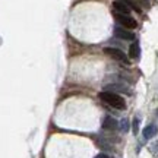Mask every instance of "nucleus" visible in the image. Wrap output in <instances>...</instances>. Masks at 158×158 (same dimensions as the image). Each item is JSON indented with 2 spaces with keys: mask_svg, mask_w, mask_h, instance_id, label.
I'll return each instance as SVG.
<instances>
[{
  "mask_svg": "<svg viewBox=\"0 0 158 158\" xmlns=\"http://www.w3.org/2000/svg\"><path fill=\"white\" fill-rule=\"evenodd\" d=\"M98 97L101 98L104 102H107L108 106L117 108V110H124L126 108V102L122 97L116 94V92H108V91H102L98 94Z\"/></svg>",
  "mask_w": 158,
  "mask_h": 158,
  "instance_id": "f257e3e1",
  "label": "nucleus"
},
{
  "mask_svg": "<svg viewBox=\"0 0 158 158\" xmlns=\"http://www.w3.org/2000/svg\"><path fill=\"white\" fill-rule=\"evenodd\" d=\"M114 18H116V21L126 29H133L138 27V22H136L133 18H130L129 15H122V13H116V12H114Z\"/></svg>",
  "mask_w": 158,
  "mask_h": 158,
  "instance_id": "f03ea898",
  "label": "nucleus"
},
{
  "mask_svg": "<svg viewBox=\"0 0 158 158\" xmlns=\"http://www.w3.org/2000/svg\"><path fill=\"white\" fill-rule=\"evenodd\" d=\"M104 53L107 54V56L113 57V59H116V60H118V62H123V63H129V60H127V57H126V54H124L122 50H118V48H114V47H106L104 48Z\"/></svg>",
  "mask_w": 158,
  "mask_h": 158,
  "instance_id": "7ed1b4c3",
  "label": "nucleus"
},
{
  "mask_svg": "<svg viewBox=\"0 0 158 158\" xmlns=\"http://www.w3.org/2000/svg\"><path fill=\"white\" fill-rule=\"evenodd\" d=\"M114 35L118 37V38L122 40H126V41H132V40H135V34L133 32H130L129 29L126 28H114Z\"/></svg>",
  "mask_w": 158,
  "mask_h": 158,
  "instance_id": "20e7f679",
  "label": "nucleus"
},
{
  "mask_svg": "<svg viewBox=\"0 0 158 158\" xmlns=\"http://www.w3.org/2000/svg\"><path fill=\"white\" fill-rule=\"evenodd\" d=\"M113 9L116 10V13H122V15H129L130 13V6L126 5L124 2L116 0L113 3Z\"/></svg>",
  "mask_w": 158,
  "mask_h": 158,
  "instance_id": "39448f33",
  "label": "nucleus"
},
{
  "mask_svg": "<svg viewBox=\"0 0 158 158\" xmlns=\"http://www.w3.org/2000/svg\"><path fill=\"white\" fill-rule=\"evenodd\" d=\"M117 126H118L117 120L110 117V116H107V117L104 118V122H102V129H106V130H116Z\"/></svg>",
  "mask_w": 158,
  "mask_h": 158,
  "instance_id": "423d86ee",
  "label": "nucleus"
},
{
  "mask_svg": "<svg viewBox=\"0 0 158 158\" xmlns=\"http://www.w3.org/2000/svg\"><path fill=\"white\" fill-rule=\"evenodd\" d=\"M143 138L145 139H151V138H154V136L158 133V127L155 126V124H149V126H147L145 129H143Z\"/></svg>",
  "mask_w": 158,
  "mask_h": 158,
  "instance_id": "0eeeda50",
  "label": "nucleus"
},
{
  "mask_svg": "<svg viewBox=\"0 0 158 158\" xmlns=\"http://www.w3.org/2000/svg\"><path fill=\"white\" fill-rule=\"evenodd\" d=\"M104 91H108V92H111V91H117V92H124V94H129L127 86H124V85H117V84L106 85V86H104Z\"/></svg>",
  "mask_w": 158,
  "mask_h": 158,
  "instance_id": "6e6552de",
  "label": "nucleus"
},
{
  "mask_svg": "<svg viewBox=\"0 0 158 158\" xmlns=\"http://www.w3.org/2000/svg\"><path fill=\"white\" fill-rule=\"evenodd\" d=\"M139 53H141V48H139V43L135 41L133 44H130L129 47V56L130 59H138L139 57Z\"/></svg>",
  "mask_w": 158,
  "mask_h": 158,
  "instance_id": "1a4fd4ad",
  "label": "nucleus"
},
{
  "mask_svg": "<svg viewBox=\"0 0 158 158\" xmlns=\"http://www.w3.org/2000/svg\"><path fill=\"white\" fill-rule=\"evenodd\" d=\"M118 127H120V130H122L123 133H126V132L129 130V120H127V118H122V122L118 123Z\"/></svg>",
  "mask_w": 158,
  "mask_h": 158,
  "instance_id": "9d476101",
  "label": "nucleus"
},
{
  "mask_svg": "<svg viewBox=\"0 0 158 158\" xmlns=\"http://www.w3.org/2000/svg\"><path fill=\"white\" fill-rule=\"evenodd\" d=\"M120 2H124L126 5H129V6H130V9H133V10H136V12H141V9L138 7V5H136L135 2H132V0H120Z\"/></svg>",
  "mask_w": 158,
  "mask_h": 158,
  "instance_id": "9b49d317",
  "label": "nucleus"
},
{
  "mask_svg": "<svg viewBox=\"0 0 158 158\" xmlns=\"http://www.w3.org/2000/svg\"><path fill=\"white\" fill-rule=\"evenodd\" d=\"M132 127H133V135H138V132H139V120H138V117L133 118V124H132Z\"/></svg>",
  "mask_w": 158,
  "mask_h": 158,
  "instance_id": "f8f14e48",
  "label": "nucleus"
},
{
  "mask_svg": "<svg viewBox=\"0 0 158 158\" xmlns=\"http://www.w3.org/2000/svg\"><path fill=\"white\" fill-rule=\"evenodd\" d=\"M151 151H152L154 154H157V152H158V142H155L154 145H151Z\"/></svg>",
  "mask_w": 158,
  "mask_h": 158,
  "instance_id": "ddd939ff",
  "label": "nucleus"
},
{
  "mask_svg": "<svg viewBox=\"0 0 158 158\" xmlns=\"http://www.w3.org/2000/svg\"><path fill=\"white\" fill-rule=\"evenodd\" d=\"M95 158H110V157H108L107 154H98Z\"/></svg>",
  "mask_w": 158,
  "mask_h": 158,
  "instance_id": "4468645a",
  "label": "nucleus"
},
{
  "mask_svg": "<svg viewBox=\"0 0 158 158\" xmlns=\"http://www.w3.org/2000/svg\"><path fill=\"white\" fill-rule=\"evenodd\" d=\"M139 2H142V3H143V6H148V5H149V3H148V0H139Z\"/></svg>",
  "mask_w": 158,
  "mask_h": 158,
  "instance_id": "2eb2a0df",
  "label": "nucleus"
}]
</instances>
